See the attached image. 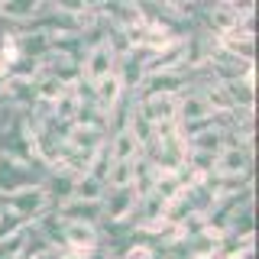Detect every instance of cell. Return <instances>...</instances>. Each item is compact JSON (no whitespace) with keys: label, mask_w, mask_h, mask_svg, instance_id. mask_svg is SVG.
<instances>
[{"label":"cell","mask_w":259,"mask_h":259,"mask_svg":"<svg viewBox=\"0 0 259 259\" xmlns=\"http://www.w3.org/2000/svg\"><path fill=\"white\" fill-rule=\"evenodd\" d=\"M52 10L49 0H0V20L13 23V26H26L36 23Z\"/></svg>","instance_id":"4"},{"label":"cell","mask_w":259,"mask_h":259,"mask_svg":"<svg viewBox=\"0 0 259 259\" xmlns=\"http://www.w3.org/2000/svg\"><path fill=\"white\" fill-rule=\"evenodd\" d=\"M214 175L217 178H240V175H253V152L230 146L221 156H214Z\"/></svg>","instance_id":"5"},{"label":"cell","mask_w":259,"mask_h":259,"mask_svg":"<svg viewBox=\"0 0 259 259\" xmlns=\"http://www.w3.org/2000/svg\"><path fill=\"white\" fill-rule=\"evenodd\" d=\"M97 253H75V249H62L59 259H94Z\"/></svg>","instance_id":"10"},{"label":"cell","mask_w":259,"mask_h":259,"mask_svg":"<svg viewBox=\"0 0 259 259\" xmlns=\"http://www.w3.org/2000/svg\"><path fill=\"white\" fill-rule=\"evenodd\" d=\"M20 59H23V55H20V39H16V29H4V32H0V62L13 68Z\"/></svg>","instance_id":"9"},{"label":"cell","mask_w":259,"mask_h":259,"mask_svg":"<svg viewBox=\"0 0 259 259\" xmlns=\"http://www.w3.org/2000/svg\"><path fill=\"white\" fill-rule=\"evenodd\" d=\"M4 207L10 210V214H16L23 224H36L39 217H46L52 207V201H49V194L42 191V185H29V188H20L13 191L10 198L4 201Z\"/></svg>","instance_id":"1"},{"label":"cell","mask_w":259,"mask_h":259,"mask_svg":"<svg viewBox=\"0 0 259 259\" xmlns=\"http://www.w3.org/2000/svg\"><path fill=\"white\" fill-rule=\"evenodd\" d=\"M136 191L133 185L130 188H104V198H101V214L104 221L101 227H117V224H126L130 214L136 210Z\"/></svg>","instance_id":"2"},{"label":"cell","mask_w":259,"mask_h":259,"mask_svg":"<svg viewBox=\"0 0 259 259\" xmlns=\"http://www.w3.org/2000/svg\"><path fill=\"white\" fill-rule=\"evenodd\" d=\"M71 198H75V201H94V204H101V198H104V182H97V178H91V175H78Z\"/></svg>","instance_id":"8"},{"label":"cell","mask_w":259,"mask_h":259,"mask_svg":"<svg viewBox=\"0 0 259 259\" xmlns=\"http://www.w3.org/2000/svg\"><path fill=\"white\" fill-rule=\"evenodd\" d=\"M62 249H75V253H97V249H101V227L65 224L62 227Z\"/></svg>","instance_id":"6"},{"label":"cell","mask_w":259,"mask_h":259,"mask_svg":"<svg viewBox=\"0 0 259 259\" xmlns=\"http://www.w3.org/2000/svg\"><path fill=\"white\" fill-rule=\"evenodd\" d=\"M55 214L62 217L65 224H88V227H101L104 214H101V204L94 201H65L62 207H55Z\"/></svg>","instance_id":"7"},{"label":"cell","mask_w":259,"mask_h":259,"mask_svg":"<svg viewBox=\"0 0 259 259\" xmlns=\"http://www.w3.org/2000/svg\"><path fill=\"white\" fill-rule=\"evenodd\" d=\"M117 62H120V55L113 52V49L104 42V46H97V49H88L84 55H81V81H88V84H97V81H104L107 75H113L117 71Z\"/></svg>","instance_id":"3"}]
</instances>
